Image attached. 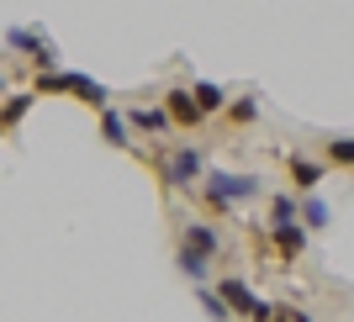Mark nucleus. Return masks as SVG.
<instances>
[{"instance_id":"obj_1","label":"nucleus","mask_w":354,"mask_h":322,"mask_svg":"<svg viewBox=\"0 0 354 322\" xmlns=\"http://www.w3.org/2000/svg\"><path fill=\"white\" fill-rule=\"evenodd\" d=\"M259 196H265L259 175H238V169H207V175H201V201H207V211H217V217L259 201Z\"/></svg>"},{"instance_id":"obj_2","label":"nucleus","mask_w":354,"mask_h":322,"mask_svg":"<svg viewBox=\"0 0 354 322\" xmlns=\"http://www.w3.org/2000/svg\"><path fill=\"white\" fill-rule=\"evenodd\" d=\"M32 95H74V101H85V106H111V90L101 85V79H90V74H80V69H32Z\"/></svg>"},{"instance_id":"obj_3","label":"nucleus","mask_w":354,"mask_h":322,"mask_svg":"<svg viewBox=\"0 0 354 322\" xmlns=\"http://www.w3.org/2000/svg\"><path fill=\"white\" fill-rule=\"evenodd\" d=\"M201 175H207V153L201 148H169V153H159V180L169 191H191Z\"/></svg>"},{"instance_id":"obj_4","label":"nucleus","mask_w":354,"mask_h":322,"mask_svg":"<svg viewBox=\"0 0 354 322\" xmlns=\"http://www.w3.org/2000/svg\"><path fill=\"white\" fill-rule=\"evenodd\" d=\"M6 48L21 53L32 69H59V48H53V37H48L43 27H11L6 32Z\"/></svg>"},{"instance_id":"obj_5","label":"nucleus","mask_w":354,"mask_h":322,"mask_svg":"<svg viewBox=\"0 0 354 322\" xmlns=\"http://www.w3.org/2000/svg\"><path fill=\"white\" fill-rule=\"evenodd\" d=\"M217 291H222V301L233 307V317H249V322H270V317H275V301H265V296L254 291L249 280L227 275V280L217 285Z\"/></svg>"},{"instance_id":"obj_6","label":"nucleus","mask_w":354,"mask_h":322,"mask_svg":"<svg viewBox=\"0 0 354 322\" xmlns=\"http://www.w3.org/2000/svg\"><path fill=\"white\" fill-rule=\"evenodd\" d=\"M164 111H169V122L175 127H201V106H196V95H191V85H175V90H164Z\"/></svg>"},{"instance_id":"obj_7","label":"nucleus","mask_w":354,"mask_h":322,"mask_svg":"<svg viewBox=\"0 0 354 322\" xmlns=\"http://www.w3.org/2000/svg\"><path fill=\"white\" fill-rule=\"evenodd\" d=\"M270 243H275V254L291 264V259L307 254V227H301V222H270Z\"/></svg>"},{"instance_id":"obj_8","label":"nucleus","mask_w":354,"mask_h":322,"mask_svg":"<svg viewBox=\"0 0 354 322\" xmlns=\"http://www.w3.org/2000/svg\"><path fill=\"white\" fill-rule=\"evenodd\" d=\"M180 249L201 254V259H217V254H222V238H217L212 222H185V227H180Z\"/></svg>"},{"instance_id":"obj_9","label":"nucleus","mask_w":354,"mask_h":322,"mask_svg":"<svg viewBox=\"0 0 354 322\" xmlns=\"http://www.w3.org/2000/svg\"><path fill=\"white\" fill-rule=\"evenodd\" d=\"M127 122H133V132H143V138H164V132L175 127L164 106H133V111H127Z\"/></svg>"},{"instance_id":"obj_10","label":"nucleus","mask_w":354,"mask_h":322,"mask_svg":"<svg viewBox=\"0 0 354 322\" xmlns=\"http://www.w3.org/2000/svg\"><path fill=\"white\" fill-rule=\"evenodd\" d=\"M286 175H291L296 191H317L323 185V164L307 159V153H286Z\"/></svg>"},{"instance_id":"obj_11","label":"nucleus","mask_w":354,"mask_h":322,"mask_svg":"<svg viewBox=\"0 0 354 322\" xmlns=\"http://www.w3.org/2000/svg\"><path fill=\"white\" fill-rule=\"evenodd\" d=\"M101 138H106L111 148H133V122H127V111L101 106Z\"/></svg>"},{"instance_id":"obj_12","label":"nucleus","mask_w":354,"mask_h":322,"mask_svg":"<svg viewBox=\"0 0 354 322\" xmlns=\"http://www.w3.org/2000/svg\"><path fill=\"white\" fill-rule=\"evenodd\" d=\"M32 101H37L32 90H6V95H0V127H6V132L21 127V122H27V111H32Z\"/></svg>"},{"instance_id":"obj_13","label":"nucleus","mask_w":354,"mask_h":322,"mask_svg":"<svg viewBox=\"0 0 354 322\" xmlns=\"http://www.w3.org/2000/svg\"><path fill=\"white\" fill-rule=\"evenodd\" d=\"M191 95H196V106H201V117H217V111H227V90H222L217 79H196Z\"/></svg>"},{"instance_id":"obj_14","label":"nucleus","mask_w":354,"mask_h":322,"mask_svg":"<svg viewBox=\"0 0 354 322\" xmlns=\"http://www.w3.org/2000/svg\"><path fill=\"white\" fill-rule=\"evenodd\" d=\"M301 227H333V206L317 191H307V201H301Z\"/></svg>"},{"instance_id":"obj_15","label":"nucleus","mask_w":354,"mask_h":322,"mask_svg":"<svg viewBox=\"0 0 354 322\" xmlns=\"http://www.w3.org/2000/svg\"><path fill=\"white\" fill-rule=\"evenodd\" d=\"M196 301H201V312H207L212 322H227V317H233V307L222 301V291H217V285H196Z\"/></svg>"},{"instance_id":"obj_16","label":"nucleus","mask_w":354,"mask_h":322,"mask_svg":"<svg viewBox=\"0 0 354 322\" xmlns=\"http://www.w3.org/2000/svg\"><path fill=\"white\" fill-rule=\"evenodd\" d=\"M270 222H301V201L291 191H275L270 196Z\"/></svg>"},{"instance_id":"obj_17","label":"nucleus","mask_w":354,"mask_h":322,"mask_svg":"<svg viewBox=\"0 0 354 322\" xmlns=\"http://www.w3.org/2000/svg\"><path fill=\"white\" fill-rule=\"evenodd\" d=\"M175 259H180V275L191 280V285H207V269H212V259H201V254H191V249H180Z\"/></svg>"},{"instance_id":"obj_18","label":"nucleus","mask_w":354,"mask_h":322,"mask_svg":"<svg viewBox=\"0 0 354 322\" xmlns=\"http://www.w3.org/2000/svg\"><path fill=\"white\" fill-rule=\"evenodd\" d=\"M227 117H233L238 127H249V122L259 117V101H254V95H238V101H227Z\"/></svg>"},{"instance_id":"obj_19","label":"nucleus","mask_w":354,"mask_h":322,"mask_svg":"<svg viewBox=\"0 0 354 322\" xmlns=\"http://www.w3.org/2000/svg\"><path fill=\"white\" fill-rule=\"evenodd\" d=\"M328 159L333 164H354V138H328Z\"/></svg>"},{"instance_id":"obj_20","label":"nucleus","mask_w":354,"mask_h":322,"mask_svg":"<svg viewBox=\"0 0 354 322\" xmlns=\"http://www.w3.org/2000/svg\"><path fill=\"white\" fill-rule=\"evenodd\" d=\"M270 322H312V317L301 307H291V301H275V317H270Z\"/></svg>"},{"instance_id":"obj_21","label":"nucleus","mask_w":354,"mask_h":322,"mask_svg":"<svg viewBox=\"0 0 354 322\" xmlns=\"http://www.w3.org/2000/svg\"><path fill=\"white\" fill-rule=\"evenodd\" d=\"M6 90H11V85H6V69H0V95H6Z\"/></svg>"},{"instance_id":"obj_22","label":"nucleus","mask_w":354,"mask_h":322,"mask_svg":"<svg viewBox=\"0 0 354 322\" xmlns=\"http://www.w3.org/2000/svg\"><path fill=\"white\" fill-rule=\"evenodd\" d=\"M0 138H6V127H0Z\"/></svg>"}]
</instances>
